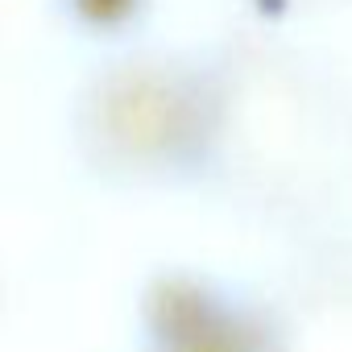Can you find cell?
<instances>
[{
	"label": "cell",
	"mask_w": 352,
	"mask_h": 352,
	"mask_svg": "<svg viewBox=\"0 0 352 352\" xmlns=\"http://www.w3.org/2000/svg\"><path fill=\"white\" fill-rule=\"evenodd\" d=\"M294 249L298 257L278 286L290 352H352V232L331 228Z\"/></svg>",
	"instance_id": "277c9868"
},
{
	"label": "cell",
	"mask_w": 352,
	"mask_h": 352,
	"mask_svg": "<svg viewBox=\"0 0 352 352\" xmlns=\"http://www.w3.org/2000/svg\"><path fill=\"white\" fill-rule=\"evenodd\" d=\"M133 352H290L278 290H253L199 265L153 270L133 302Z\"/></svg>",
	"instance_id": "3957f363"
},
{
	"label": "cell",
	"mask_w": 352,
	"mask_h": 352,
	"mask_svg": "<svg viewBox=\"0 0 352 352\" xmlns=\"http://www.w3.org/2000/svg\"><path fill=\"white\" fill-rule=\"evenodd\" d=\"M58 5L79 34L108 42V50L137 42L133 34L141 30V21L149 13V0H58Z\"/></svg>",
	"instance_id": "5b68a950"
},
{
	"label": "cell",
	"mask_w": 352,
	"mask_h": 352,
	"mask_svg": "<svg viewBox=\"0 0 352 352\" xmlns=\"http://www.w3.org/2000/svg\"><path fill=\"white\" fill-rule=\"evenodd\" d=\"M257 5H270V13H282V17H302V13L344 9V5H352V0H257Z\"/></svg>",
	"instance_id": "8992f818"
},
{
	"label": "cell",
	"mask_w": 352,
	"mask_h": 352,
	"mask_svg": "<svg viewBox=\"0 0 352 352\" xmlns=\"http://www.w3.org/2000/svg\"><path fill=\"white\" fill-rule=\"evenodd\" d=\"M216 46L224 129L208 195L294 245L344 228L352 199L348 79L274 30H249Z\"/></svg>",
	"instance_id": "6da1fadb"
},
{
	"label": "cell",
	"mask_w": 352,
	"mask_h": 352,
	"mask_svg": "<svg viewBox=\"0 0 352 352\" xmlns=\"http://www.w3.org/2000/svg\"><path fill=\"white\" fill-rule=\"evenodd\" d=\"M67 129L100 187L208 195L224 129L220 46H112L75 87Z\"/></svg>",
	"instance_id": "7a4b0ae2"
}]
</instances>
